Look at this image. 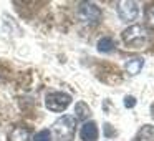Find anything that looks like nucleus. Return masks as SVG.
<instances>
[{
  "instance_id": "1",
  "label": "nucleus",
  "mask_w": 154,
  "mask_h": 141,
  "mask_svg": "<svg viewBox=\"0 0 154 141\" xmlns=\"http://www.w3.org/2000/svg\"><path fill=\"white\" fill-rule=\"evenodd\" d=\"M123 42L128 48H134V50H141L147 45L149 42V32L144 28L143 25H131L123 32Z\"/></svg>"
},
{
  "instance_id": "2",
  "label": "nucleus",
  "mask_w": 154,
  "mask_h": 141,
  "mask_svg": "<svg viewBox=\"0 0 154 141\" xmlns=\"http://www.w3.org/2000/svg\"><path fill=\"white\" fill-rule=\"evenodd\" d=\"M51 131L55 134L57 141H71L76 131V120L70 114L60 116L51 126Z\"/></svg>"
},
{
  "instance_id": "3",
  "label": "nucleus",
  "mask_w": 154,
  "mask_h": 141,
  "mask_svg": "<svg viewBox=\"0 0 154 141\" xmlns=\"http://www.w3.org/2000/svg\"><path fill=\"white\" fill-rule=\"evenodd\" d=\"M71 103V96L68 93H63V91H55V93L47 95L45 98V106L48 108L50 111H65Z\"/></svg>"
},
{
  "instance_id": "4",
  "label": "nucleus",
  "mask_w": 154,
  "mask_h": 141,
  "mask_svg": "<svg viewBox=\"0 0 154 141\" xmlns=\"http://www.w3.org/2000/svg\"><path fill=\"white\" fill-rule=\"evenodd\" d=\"M100 17H101V12L94 4H91V2H83V4H80V7H78V18H80L83 24L94 25V24H98Z\"/></svg>"
},
{
  "instance_id": "5",
  "label": "nucleus",
  "mask_w": 154,
  "mask_h": 141,
  "mask_svg": "<svg viewBox=\"0 0 154 141\" xmlns=\"http://www.w3.org/2000/svg\"><path fill=\"white\" fill-rule=\"evenodd\" d=\"M139 14V7H137L136 2H129V0H124L118 4V15L123 22H133L137 18Z\"/></svg>"
},
{
  "instance_id": "6",
  "label": "nucleus",
  "mask_w": 154,
  "mask_h": 141,
  "mask_svg": "<svg viewBox=\"0 0 154 141\" xmlns=\"http://www.w3.org/2000/svg\"><path fill=\"white\" fill-rule=\"evenodd\" d=\"M80 136L83 141H96L98 139V126L94 121H86L81 126Z\"/></svg>"
},
{
  "instance_id": "7",
  "label": "nucleus",
  "mask_w": 154,
  "mask_h": 141,
  "mask_svg": "<svg viewBox=\"0 0 154 141\" xmlns=\"http://www.w3.org/2000/svg\"><path fill=\"white\" fill-rule=\"evenodd\" d=\"M8 141H30V130L25 126H17L8 136Z\"/></svg>"
},
{
  "instance_id": "8",
  "label": "nucleus",
  "mask_w": 154,
  "mask_h": 141,
  "mask_svg": "<svg viewBox=\"0 0 154 141\" xmlns=\"http://www.w3.org/2000/svg\"><path fill=\"white\" fill-rule=\"evenodd\" d=\"M144 65V60L143 58H129V60L126 61V71L129 75H137L141 71V68H143Z\"/></svg>"
},
{
  "instance_id": "9",
  "label": "nucleus",
  "mask_w": 154,
  "mask_h": 141,
  "mask_svg": "<svg viewBox=\"0 0 154 141\" xmlns=\"http://www.w3.org/2000/svg\"><path fill=\"white\" fill-rule=\"evenodd\" d=\"M113 50H114V42L109 37H103L98 42V52H101V53H111Z\"/></svg>"
},
{
  "instance_id": "10",
  "label": "nucleus",
  "mask_w": 154,
  "mask_h": 141,
  "mask_svg": "<svg viewBox=\"0 0 154 141\" xmlns=\"http://www.w3.org/2000/svg\"><path fill=\"white\" fill-rule=\"evenodd\" d=\"M154 139V128L152 126H144L143 130L137 133L134 141H152Z\"/></svg>"
},
{
  "instance_id": "11",
  "label": "nucleus",
  "mask_w": 154,
  "mask_h": 141,
  "mask_svg": "<svg viewBox=\"0 0 154 141\" xmlns=\"http://www.w3.org/2000/svg\"><path fill=\"white\" fill-rule=\"evenodd\" d=\"M75 111H76V118L78 120H86L88 116H90V106H88L86 103H83V101H80V103L76 105V106H75Z\"/></svg>"
},
{
  "instance_id": "12",
  "label": "nucleus",
  "mask_w": 154,
  "mask_h": 141,
  "mask_svg": "<svg viewBox=\"0 0 154 141\" xmlns=\"http://www.w3.org/2000/svg\"><path fill=\"white\" fill-rule=\"evenodd\" d=\"M33 141H51V133L50 130H42L35 134Z\"/></svg>"
},
{
  "instance_id": "13",
  "label": "nucleus",
  "mask_w": 154,
  "mask_h": 141,
  "mask_svg": "<svg viewBox=\"0 0 154 141\" xmlns=\"http://www.w3.org/2000/svg\"><path fill=\"white\" fill-rule=\"evenodd\" d=\"M146 24H147V27L154 28V5L147 7V10H146Z\"/></svg>"
},
{
  "instance_id": "14",
  "label": "nucleus",
  "mask_w": 154,
  "mask_h": 141,
  "mask_svg": "<svg viewBox=\"0 0 154 141\" xmlns=\"http://www.w3.org/2000/svg\"><path fill=\"white\" fill-rule=\"evenodd\" d=\"M134 105H136V98L128 95V96L124 98V106H126V108H133Z\"/></svg>"
},
{
  "instance_id": "15",
  "label": "nucleus",
  "mask_w": 154,
  "mask_h": 141,
  "mask_svg": "<svg viewBox=\"0 0 154 141\" xmlns=\"http://www.w3.org/2000/svg\"><path fill=\"white\" fill-rule=\"evenodd\" d=\"M104 133H106V136H113L114 134V130L111 128V124H104Z\"/></svg>"
}]
</instances>
